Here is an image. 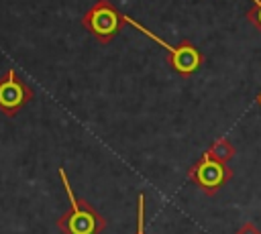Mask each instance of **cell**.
<instances>
[{
	"instance_id": "cell-1",
	"label": "cell",
	"mask_w": 261,
	"mask_h": 234,
	"mask_svg": "<svg viewBox=\"0 0 261 234\" xmlns=\"http://www.w3.org/2000/svg\"><path fill=\"white\" fill-rule=\"evenodd\" d=\"M59 179H61V185L69 199V208L57 218V228L61 230V234H100V232H104V228H106L104 216L88 199L80 197L73 191L63 167L59 169Z\"/></svg>"
},
{
	"instance_id": "cell-2",
	"label": "cell",
	"mask_w": 261,
	"mask_h": 234,
	"mask_svg": "<svg viewBox=\"0 0 261 234\" xmlns=\"http://www.w3.org/2000/svg\"><path fill=\"white\" fill-rule=\"evenodd\" d=\"M124 22L130 24L133 28H137V31H139L141 35H145L147 39H151V41H153L155 45H159L161 49H165V51H167V61H169L171 69H173L177 75H181V77H190L192 73H196V71L202 67L204 57H202L200 49H198L192 41L184 39V41H179V45H169L167 41H163L161 37H157L151 28H147V26L141 24L139 20L130 18L128 14H124Z\"/></svg>"
},
{
	"instance_id": "cell-3",
	"label": "cell",
	"mask_w": 261,
	"mask_h": 234,
	"mask_svg": "<svg viewBox=\"0 0 261 234\" xmlns=\"http://www.w3.org/2000/svg\"><path fill=\"white\" fill-rule=\"evenodd\" d=\"M82 24L100 45H108L126 22L124 14L110 0H98L92 8L86 10V14L82 16Z\"/></svg>"
},
{
	"instance_id": "cell-4",
	"label": "cell",
	"mask_w": 261,
	"mask_h": 234,
	"mask_svg": "<svg viewBox=\"0 0 261 234\" xmlns=\"http://www.w3.org/2000/svg\"><path fill=\"white\" fill-rule=\"evenodd\" d=\"M190 181L200 187L206 195H214L226 181H230L232 177V169L226 163H220L216 159H212L208 153H204L192 167L188 173Z\"/></svg>"
},
{
	"instance_id": "cell-5",
	"label": "cell",
	"mask_w": 261,
	"mask_h": 234,
	"mask_svg": "<svg viewBox=\"0 0 261 234\" xmlns=\"http://www.w3.org/2000/svg\"><path fill=\"white\" fill-rule=\"evenodd\" d=\"M33 98V87L14 69H8L0 77V112L4 116H16Z\"/></svg>"
},
{
	"instance_id": "cell-6",
	"label": "cell",
	"mask_w": 261,
	"mask_h": 234,
	"mask_svg": "<svg viewBox=\"0 0 261 234\" xmlns=\"http://www.w3.org/2000/svg\"><path fill=\"white\" fill-rule=\"evenodd\" d=\"M206 153H208L212 159H216V161L228 165V161H232V157L237 155V149H234V144L228 140V136H220V138H216V140L208 147Z\"/></svg>"
},
{
	"instance_id": "cell-7",
	"label": "cell",
	"mask_w": 261,
	"mask_h": 234,
	"mask_svg": "<svg viewBox=\"0 0 261 234\" xmlns=\"http://www.w3.org/2000/svg\"><path fill=\"white\" fill-rule=\"evenodd\" d=\"M251 2H253V6L247 10L245 16H247V20L261 33V0H251Z\"/></svg>"
},
{
	"instance_id": "cell-8",
	"label": "cell",
	"mask_w": 261,
	"mask_h": 234,
	"mask_svg": "<svg viewBox=\"0 0 261 234\" xmlns=\"http://www.w3.org/2000/svg\"><path fill=\"white\" fill-rule=\"evenodd\" d=\"M135 234H145V193H139V199H137V232Z\"/></svg>"
},
{
	"instance_id": "cell-9",
	"label": "cell",
	"mask_w": 261,
	"mask_h": 234,
	"mask_svg": "<svg viewBox=\"0 0 261 234\" xmlns=\"http://www.w3.org/2000/svg\"><path fill=\"white\" fill-rule=\"evenodd\" d=\"M234 234H261V230H259L253 222H243V224L234 230Z\"/></svg>"
},
{
	"instance_id": "cell-10",
	"label": "cell",
	"mask_w": 261,
	"mask_h": 234,
	"mask_svg": "<svg viewBox=\"0 0 261 234\" xmlns=\"http://www.w3.org/2000/svg\"><path fill=\"white\" fill-rule=\"evenodd\" d=\"M257 104H259V108H261V92L257 94Z\"/></svg>"
}]
</instances>
